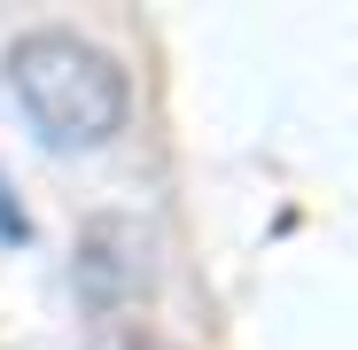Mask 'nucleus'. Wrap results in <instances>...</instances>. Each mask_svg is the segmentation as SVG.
<instances>
[{
  "label": "nucleus",
  "instance_id": "nucleus-4",
  "mask_svg": "<svg viewBox=\"0 0 358 350\" xmlns=\"http://www.w3.org/2000/svg\"><path fill=\"white\" fill-rule=\"evenodd\" d=\"M125 350H171V342H156V335H133V342H125Z\"/></svg>",
  "mask_w": 358,
  "mask_h": 350
},
{
  "label": "nucleus",
  "instance_id": "nucleus-2",
  "mask_svg": "<svg viewBox=\"0 0 358 350\" xmlns=\"http://www.w3.org/2000/svg\"><path fill=\"white\" fill-rule=\"evenodd\" d=\"M156 242H148V226L141 218H125V210H109V218H94L86 233H78V296L94 304V312H125V304H141L148 288H156Z\"/></svg>",
  "mask_w": 358,
  "mask_h": 350
},
{
  "label": "nucleus",
  "instance_id": "nucleus-1",
  "mask_svg": "<svg viewBox=\"0 0 358 350\" xmlns=\"http://www.w3.org/2000/svg\"><path fill=\"white\" fill-rule=\"evenodd\" d=\"M8 94L24 109V125L39 133V148L55 156H86V148H109L133 117V86H125V63L109 47H94L86 31H24L8 47Z\"/></svg>",
  "mask_w": 358,
  "mask_h": 350
},
{
  "label": "nucleus",
  "instance_id": "nucleus-3",
  "mask_svg": "<svg viewBox=\"0 0 358 350\" xmlns=\"http://www.w3.org/2000/svg\"><path fill=\"white\" fill-rule=\"evenodd\" d=\"M31 242V218H24V203L8 195V180H0V249H24Z\"/></svg>",
  "mask_w": 358,
  "mask_h": 350
}]
</instances>
